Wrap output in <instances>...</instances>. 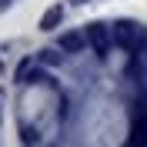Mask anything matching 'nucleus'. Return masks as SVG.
Wrapping results in <instances>:
<instances>
[{
  "label": "nucleus",
  "mask_w": 147,
  "mask_h": 147,
  "mask_svg": "<svg viewBox=\"0 0 147 147\" xmlns=\"http://www.w3.org/2000/svg\"><path fill=\"white\" fill-rule=\"evenodd\" d=\"M57 50H60V47H57ZM57 50H44V64H57V60H60Z\"/></svg>",
  "instance_id": "423d86ee"
},
{
  "label": "nucleus",
  "mask_w": 147,
  "mask_h": 147,
  "mask_svg": "<svg viewBox=\"0 0 147 147\" xmlns=\"http://www.w3.org/2000/svg\"><path fill=\"white\" fill-rule=\"evenodd\" d=\"M144 30L137 27V24H130V20H120V24H114V44L127 47V50H140V40H144Z\"/></svg>",
  "instance_id": "f257e3e1"
},
{
  "label": "nucleus",
  "mask_w": 147,
  "mask_h": 147,
  "mask_svg": "<svg viewBox=\"0 0 147 147\" xmlns=\"http://www.w3.org/2000/svg\"><path fill=\"white\" fill-rule=\"evenodd\" d=\"M30 64H34V60H24V64L17 67V80H27V74H30Z\"/></svg>",
  "instance_id": "39448f33"
},
{
  "label": "nucleus",
  "mask_w": 147,
  "mask_h": 147,
  "mask_svg": "<svg viewBox=\"0 0 147 147\" xmlns=\"http://www.w3.org/2000/svg\"><path fill=\"white\" fill-rule=\"evenodd\" d=\"M0 70H3V64H0Z\"/></svg>",
  "instance_id": "0eeeda50"
},
{
  "label": "nucleus",
  "mask_w": 147,
  "mask_h": 147,
  "mask_svg": "<svg viewBox=\"0 0 147 147\" xmlns=\"http://www.w3.org/2000/svg\"><path fill=\"white\" fill-rule=\"evenodd\" d=\"M60 20H64V7H60V3H54V7H50L44 17H40V30H54Z\"/></svg>",
  "instance_id": "20e7f679"
},
{
  "label": "nucleus",
  "mask_w": 147,
  "mask_h": 147,
  "mask_svg": "<svg viewBox=\"0 0 147 147\" xmlns=\"http://www.w3.org/2000/svg\"><path fill=\"white\" fill-rule=\"evenodd\" d=\"M87 44L94 47L97 57H107L110 44H114V30H107L104 24H90V27H87Z\"/></svg>",
  "instance_id": "f03ea898"
},
{
  "label": "nucleus",
  "mask_w": 147,
  "mask_h": 147,
  "mask_svg": "<svg viewBox=\"0 0 147 147\" xmlns=\"http://www.w3.org/2000/svg\"><path fill=\"white\" fill-rule=\"evenodd\" d=\"M60 54H80L84 47H87V30L84 34H77V30H70V34H60Z\"/></svg>",
  "instance_id": "7ed1b4c3"
}]
</instances>
